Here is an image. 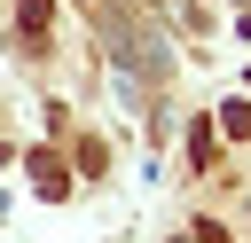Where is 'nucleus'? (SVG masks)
I'll use <instances>...</instances> for the list:
<instances>
[{
  "label": "nucleus",
  "mask_w": 251,
  "mask_h": 243,
  "mask_svg": "<svg viewBox=\"0 0 251 243\" xmlns=\"http://www.w3.org/2000/svg\"><path fill=\"white\" fill-rule=\"evenodd\" d=\"M212 149H220V133H212V125H196V133H188V157H196V165H212Z\"/></svg>",
  "instance_id": "2"
},
{
  "label": "nucleus",
  "mask_w": 251,
  "mask_h": 243,
  "mask_svg": "<svg viewBox=\"0 0 251 243\" xmlns=\"http://www.w3.org/2000/svg\"><path fill=\"white\" fill-rule=\"evenodd\" d=\"M220 125H227V133H251V102H227V110H220Z\"/></svg>",
  "instance_id": "3"
},
{
  "label": "nucleus",
  "mask_w": 251,
  "mask_h": 243,
  "mask_svg": "<svg viewBox=\"0 0 251 243\" xmlns=\"http://www.w3.org/2000/svg\"><path fill=\"white\" fill-rule=\"evenodd\" d=\"M31 188H39V196H71V172H63V157H47V149H39V157H31Z\"/></svg>",
  "instance_id": "1"
}]
</instances>
